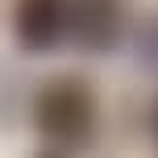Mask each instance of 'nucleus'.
<instances>
[{"label":"nucleus","instance_id":"nucleus-1","mask_svg":"<svg viewBox=\"0 0 158 158\" xmlns=\"http://www.w3.org/2000/svg\"><path fill=\"white\" fill-rule=\"evenodd\" d=\"M33 117H38V129L58 146H79L92 137L96 125V104L87 96L83 83L75 79H54L50 87H42L38 104H33Z\"/></svg>","mask_w":158,"mask_h":158},{"label":"nucleus","instance_id":"nucleus-2","mask_svg":"<svg viewBox=\"0 0 158 158\" xmlns=\"http://www.w3.org/2000/svg\"><path fill=\"white\" fill-rule=\"evenodd\" d=\"M67 33L83 50H104L121 33L117 0H67Z\"/></svg>","mask_w":158,"mask_h":158},{"label":"nucleus","instance_id":"nucleus-3","mask_svg":"<svg viewBox=\"0 0 158 158\" xmlns=\"http://www.w3.org/2000/svg\"><path fill=\"white\" fill-rule=\"evenodd\" d=\"M17 38L29 50H50L67 33V0H21L17 4Z\"/></svg>","mask_w":158,"mask_h":158},{"label":"nucleus","instance_id":"nucleus-4","mask_svg":"<svg viewBox=\"0 0 158 158\" xmlns=\"http://www.w3.org/2000/svg\"><path fill=\"white\" fill-rule=\"evenodd\" d=\"M154 137H158V108H154Z\"/></svg>","mask_w":158,"mask_h":158}]
</instances>
